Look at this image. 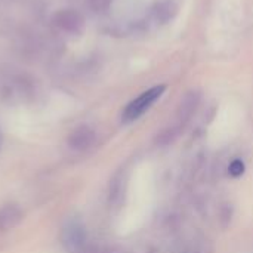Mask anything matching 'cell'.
I'll use <instances>...</instances> for the list:
<instances>
[{
    "label": "cell",
    "mask_w": 253,
    "mask_h": 253,
    "mask_svg": "<svg viewBox=\"0 0 253 253\" xmlns=\"http://www.w3.org/2000/svg\"><path fill=\"white\" fill-rule=\"evenodd\" d=\"M83 240H84V234H83V230L79 225H70L64 233V242L73 249L80 248Z\"/></svg>",
    "instance_id": "cell-5"
},
{
    "label": "cell",
    "mask_w": 253,
    "mask_h": 253,
    "mask_svg": "<svg viewBox=\"0 0 253 253\" xmlns=\"http://www.w3.org/2000/svg\"><path fill=\"white\" fill-rule=\"evenodd\" d=\"M245 170V165L242 163V160H234L231 165H230V173L233 176H240Z\"/></svg>",
    "instance_id": "cell-6"
},
{
    "label": "cell",
    "mask_w": 253,
    "mask_h": 253,
    "mask_svg": "<svg viewBox=\"0 0 253 253\" xmlns=\"http://www.w3.org/2000/svg\"><path fill=\"white\" fill-rule=\"evenodd\" d=\"M84 253H126L123 249H117V248H99V249H92Z\"/></svg>",
    "instance_id": "cell-7"
},
{
    "label": "cell",
    "mask_w": 253,
    "mask_h": 253,
    "mask_svg": "<svg viewBox=\"0 0 253 253\" xmlns=\"http://www.w3.org/2000/svg\"><path fill=\"white\" fill-rule=\"evenodd\" d=\"M200 104V93L196 90H191L188 93H185V96L181 99V104L178 107V129L184 125H187V122L193 117V114L196 113L197 107Z\"/></svg>",
    "instance_id": "cell-2"
},
{
    "label": "cell",
    "mask_w": 253,
    "mask_h": 253,
    "mask_svg": "<svg viewBox=\"0 0 253 253\" xmlns=\"http://www.w3.org/2000/svg\"><path fill=\"white\" fill-rule=\"evenodd\" d=\"M176 10H178V6L175 4L173 0H162L156 6V18L162 24H165L176 15Z\"/></svg>",
    "instance_id": "cell-4"
},
{
    "label": "cell",
    "mask_w": 253,
    "mask_h": 253,
    "mask_svg": "<svg viewBox=\"0 0 253 253\" xmlns=\"http://www.w3.org/2000/svg\"><path fill=\"white\" fill-rule=\"evenodd\" d=\"M165 92V86H154L148 89L147 92L141 93L138 98H135L132 102L127 104V107L123 111V122L130 123L136 119H139Z\"/></svg>",
    "instance_id": "cell-1"
},
{
    "label": "cell",
    "mask_w": 253,
    "mask_h": 253,
    "mask_svg": "<svg viewBox=\"0 0 253 253\" xmlns=\"http://www.w3.org/2000/svg\"><path fill=\"white\" fill-rule=\"evenodd\" d=\"M95 141V133L89 127H79L70 138V145L76 150H86Z\"/></svg>",
    "instance_id": "cell-3"
}]
</instances>
